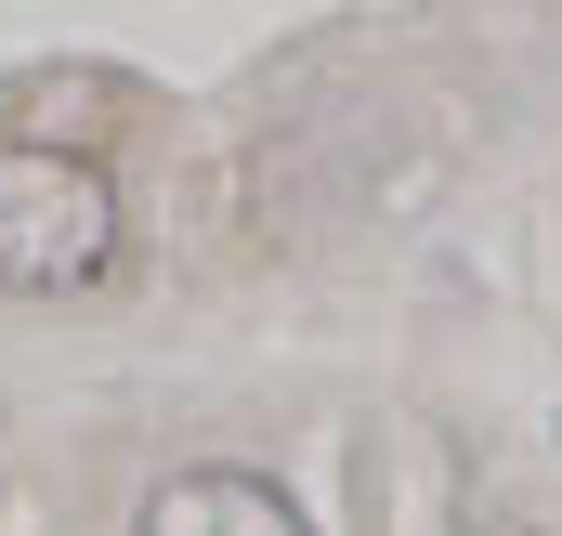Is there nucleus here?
<instances>
[{"label":"nucleus","instance_id":"obj_1","mask_svg":"<svg viewBox=\"0 0 562 536\" xmlns=\"http://www.w3.org/2000/svg\"><path fill=\"white\" fill-rule=\"evenodd\" d=\"M119 263V183L66 144H0V288H92Z\"/></svg>","mask_w":562,"mask_h":536},{"label":"nucleus","instance_id":"obj_2","mask_svg":"<svg viewBox=\"0 0 562 536\" xmlns=\"http://www.w3.org/2000/svg\"><path fill=\"white\" fill-rule=\"evenodd\" d=\"M144 524L170 536H288L301 524V498H288L276 471H170V484H157V498H144Z\"/></svg>","mask_w":562,"mask_h":536}]
</instances>
